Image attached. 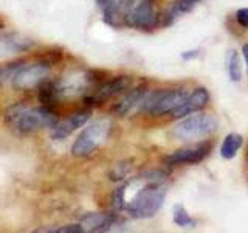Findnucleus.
Segmentation results:
<instances>
[{
  "label": "nucleus",
  "instance_id": "f257e3e1",
  "mask_svg": "<svg viewBox=\"0 0 248 233\" xmlns=\"http://www.w3.org/2000/svg\"><path fill=\"white\" fill-rule=\"evenodd\" d=\"M163 176L158 171L144 173L123 186L124 210L134 217L146 219L160 212L166 198Z\"/></svg>",
  "mask_w": 248,
  "mask_h": 233
},
{
  "label": "nucleus",
  "instance_id": "f03ea898",
  "mask_svg": "<svg viewBox=\"0 0 248 233\" xmlns=\"http://www.w3.org/2000/svg\"><path fill=\"white\" fill-rule=\"evenodd\" d=\"M58 115L53 111V107L39 106L31 107L25 103H16L10 106L5 112V123L14 132L22 135L31 134L44 128H53L56 124Z\"/></svg>",
  "mask_w": 248,
  "mask_h": 233
},
{
  "label": "nucleus",
  "instance_id": "7ed1b4c3",
  "mask_svg": "<svg viewBox=\"0 0 248 233\" xmlns=\"http://www.w3.org/2000/svg\"><path fill=\"white\" fill-rule=\"evenodd\" d=\"M112 131V123L107 118H101L90 123L85 128L72 146V154L75 157H89L108 138Z\"/></svg>",
  "mask_w": 248,
  "mask_h": 233
},
{
  "label": "nucleus",
  "instance_id": "20e7f679",
  "mask_svg": "<svg viewBox=\"0 0 248 233\" xmlns=\"http://www.w3.org/2000/svg\"><path fill=\"white\" fill-rule=\"evenodd\" d=\"M160 14L155 0H129L123 11V23L130 28L151 30L157 27Z\"/></svg>",
  "mask_w": 248,
  "mask_h": 233
},
{
  "label": "nucleus",
  "instance_id": "39448f33",
  "mask_svg": "<svg viewBox=\"0 0 248 233\" xmlns=\"http://www.w3.org/2000/svg\"><path fill=\"white\" fill-rule=\"evenodd\" d=\"M189 93H186L183 89H170V90H154L147 93L143 109L151 115H165L172 114L175 109L186 100Z\"/></svg>",
  "mask_w": 248,
  "mask_h": 233
},
{
  "label": "nucleus",
  "instance_id": "423d86ee",
  "mask_svg": "<svg viewBox=\"0 0 248 233\" xmlns=\"http://www.w3.org/2000/svg\"><path fill=\"white\" fill-rule=\"evenodd\" d=\"M217 128V121L214 116L208 114H200V115H192V116H185V120L180 121L174 128V135L185 142L196 138H203L211 135Z\"/></svg>",
  "mask_w": 248,
  "mask_h": 233
},
{
  "label": "nucleus",
  "instance_id": "0eeeda50",
  "mask_svg": "<svg viewBox=\"0 0 248 233\" xmlns=\"http://www.w3.org/2000/svg\"><path fill=\"white\" fill-rule=\"evenodd\" d=\"M50 75V62L39 61L34 64H23L19 72L16 73L11 85L17 90H31L39 87L44 81L48 80Z\"/></svg>",
  "mask_w": 248,
  "mask_h": 233
},
{
  "label": "nucleus",
  "instance_id": "6e6552de",
  "mask_svg": "<svg viewBox=\"0 0 248 233\" xmlns=\"http://www.w3.org/2000/svg\"><path fill=\"white\" fill-rule=\"evenodd\" d=\"M95 83V78L92 76V73L87 72H72L67 73L65 76H62L61 80L56 81L58 93L61 98L67 97H76L81 93L87 92V89Z\"/></svg>",
  "mask_w": 248,
  "mask_h": 233
},
{
  "label": "nucleus",
  "instance_id": "1a4fd4ad",
  "mask_svg": "<svg viewBox=\"0 0 248 233\" xmlns=\"http://www.w3.org/2000/svg\"><path fill=\"white\" fill-rule=\"evenodd\" d=\"M211 152V143H196L185 146L182 150L174 151L166 157V163L169 165H185V163H199Z\"/></svg>",
  "mask_w": 248,
  "mask_h": 233
},
{
  "label": "nucleus",
  "instance_id": "9d476101",
  "mask_svg": "<svg viewBox=\"0 0 248 233\" xmlns=\"http://www.w3.org/2000/svg\"><path fill=\"white\" fill-rule=\"evenodd\" d=\"M92 112L90 111H79L75 112L67 118L58 121L54 126L51 128V138L53 140H64L68 135H72L76 129L82 128L85 123L90 120Z\"/></svg>",
  "mask_w": 248,
  "mask_h": 233
},
{
  "label": "nucleus",
  "instance_id": "9b49d317",
  "mask_svg": "<svg viewBox=\"0 0 248 233\" xmlns=\"http://www.w3.org/2000/svg\"><path fill=\"white\" fill-rule=\"evenodd\" d=\"M130 85V78L129 76H116L113 80L104 83L103 85H99L98 90H95V93H92L90 97L85 98L89 104H101L107 101L108 98H112L115 95H118L123 90L129 89Z\"/></svg>",
  "mask_w": 248,
  "mask_h": 233
},
{
  "label": "nucleus",
  "instance_id": "f8f14e48",
  "mask_svg": "<svg viewBox=\"0 0 248 233\" xmlns=\"http://www.w3.org/2000/svg\"><path fill=\"white\" fill-rule=\"evenodd\" d=\"M208 101H209L208 90L203 87H197L191 95L186 97L183 103L172 112V116L174 118H185V116L192 115L194 112H199L203 107H206Z\"/></svg>",
  "mask_w": 248,
  "mask_h": 233
},
{
  "label": "nucleus",
  "instance_id": "ddd939ff",
  "mask_svg": "<svg viewBox=\"0 0 248 233\" xmlns=\"http://www.w3.org/2000/svg\"><path fill=\"white\" fill-rule=\"evenodd\" d=\"M34 42L31 39L22 36L19 33H8L0 36V54L23 53L33 49Z\"/></svg>",
  "mask_w": 248,
  "mask_h": 233
},
{
  "label": "nucleus",
  "instance_id": "4468645a",
  "mask_svg": "<svg viewBox=\"0 0 248 233\" xmlns=\"http://www.w3.org/2000/svg\"><path fill=\"white\" fill-rule=\"evenodd\" d=\"M116 224V216L108 213H89L81 219V225L87 232H107Z\"/></svg>",
  "mask_w": 248,
  "mask_h": 233
},
{
  "label": "nucleus",
  "instance_id": "2eb2a0df",
  "mask_svg": "<svg viewBox=\"0 0 248 233\" xmlns=\"http://www.w3.org/2000/svg\"><path fill=\"white\" fill-rule=\"evenodd\" d=\"M146 95H147V92L143 87L132 90L130 93H127V95L121 100V103L116 106V109H115L116 114L118 115H129L130 112L137 111L140 106L144 104Z\"/></svg>",
  "mask_w": 248,
  "mask_h": 233
},
{
  "label": "nucleus",
  "instance_id": "dca6fc26",
  "mask_svg": "<svg viewBox=\"0 0 248 233\" xmlns=\"http://www.w3.org/2000/svg\"><path fill=\"white\" fill-rule=\"evenodd\" d=\"M59 93H58V87H56V81H50L46 80L44 81L41 85H39V100L44 106L53 107L58 103L59 100Z\"/></svg>",
  "mask_w": 248,
  "mask_h": 233
},
{
  "label": "nucleus",
  "instance_id": "f3484780",
  "mask_svg": "<svg viewBox=\"0 0 248 233\" xmlns=\"http://www.w3.org/2000/svg\"><path fill=\"white\" fill-rule=\"evenodd\" d=\"M244 143V138L242 135H239V134H228L227 137H225L223 140V143L220 146V155L223 159H232V157H236V154L239 151V148L242 146Z\"/></svg>",
  "mask_w": 248,
  "mask_h": 233
},
{
  "label": "nucleus",
  "instance_id": "a211bd4d",
  "mask_svg": "<svg viewBox=\"0 0 248 233\" xmlns=\"http://www.w3.org/2000/svg\"><path fill=\"white\" fill-rule=\"evenodd\" d=\"M227 68H228V75L231 78V81H240V59L236 50H230L228 56H227Z\"/></svg>",
  "mask_w": 248,
  "mask_h": 233
},
{
  "label": "nucleus",
  "instance_id": "6ab92c4d",
  "mask_svg": "<svg viewBox=\"0 0 248 233\" xmlns=\"http://www.w3.org/2000/svg\"><path fill=\"white\" fill-rule=\"evenodd\" d=\"M25 64L23 61H16L13 64H8L3 68H0V85H5V84H11L16 73L19 72V68Z\"/></svg>",
  "mask_w": 248,
  "mask_h": 233
},
{
  "label": "nucleus",
  "instance_id": "aec40b11",
  "mask_svg": "<svg viewBox=\"0 0 248 233\" xmlns=\"http://www.w3.org/2000/svg\"><path fill=\"white\" fill-rule=\"evenodd\" d=\"M174 222L182 229H191L196 225V221L192 219L182 205L174 207Z\"/></svg>",
  "mask_w": 248,
  "mask_h": 233
},
{
  "label": "nucleus",
  "instance_id": "412c9836",
  "mask_svg": "<svg viewBox=\"0 0 248 233\" xmlns=\"http://www.w3.org/2000/svg\"><path fill=\"white\" fill-rule=\"evenodd\" d=\"M39 232H56V233H82L85 232L81 224H70L59 229H41Z\"/></svg>",
  "mask_w": 248,
  "mask_h": 233
},
{
  "label": "nucleus",
  "instance_id": "4be33fe9",
  "mask_svg": "<svg viewBox=\"0 0 248 233\" xmlns=\"http://www.w3.org/2000/svg\"><path fill=\"white\" fill-rule=\"evenodd\" d=\"M197 3H199V0H177L175 6L178 8V10H180V13H188Z\"/></svg>",
  "mask_w": 248,
  "mask_h": 233
},
{
  "label": "nucleus",
  "instance_id": "5701e85b",
  "mask_svg": "<svg viewBox=\"0 0 248 233\" xmlns=\"http://www.w3.org/2000/svg\"><path fill=\"white\" fill-rule=\"evenodd\" d=\"M236 20L242 27L248 28V8H239L236 11Z\"/></svg>",
  "mask_w": 248,
  "mask_h": 233
},
{
  "label": "nucleus",
  "instance_id": "b1692460",
  "mask_svg": "<svg viewBox=\"0 0 248 233\" xmlns=\"http://www.w3.org/2000/svg\"><path fill=\"white\" fill-rule=\"evenodd\" d=\"M197 54H199V51L196 50V51H185L182 56H183V59H191L194 56H197Z\"/></svg>",
  "mask_w": 248,
  "mask_h": 233
},
{
  "label": "nucleus",
  "instance_id": "393cba45",
  "mask_svg": "<svg viewBox=\"0 0 248 233\" xmlns=\"http://www.w3.org/2000/svg\"><path fill=\"white\" fill-rule=\"evenodd\" d=\"M242 53H244V58H245V61H247V70H248V45H244Z\"/></svg>",
  "mask_w": 248,
  "mask_h": 233
},
{
  "label": "nucleus",
  "instance_id": "a878e982",
  "mask_svg": "<svg viewBox=\"0 0 248 233\" xmlns=\"http://www.w3.org/2000/svg\"><path fill=\"white\" fill-rule=\"evenodd\" d=\"M106 2H107V0H96V3H98V6H99V8H103Z\"/></svg>",
  "mask_w": 248,
  "mask_h": 233
},
{
  "label": "nucleus",
  "instance_id": "bb28decb",
  "mask_svg": "<svg viewBox=\"0 0 248 233\" xmlns=\"http://www.w3.org/2000/svg\"><path fill=\"white\" fill-rule=\"evenodd\" d=\"M3 28V22L2 20H0V30H2Z\"/></svg>",
  "mask_w": 248,
  "mask_h": 233
}]
</instances>
